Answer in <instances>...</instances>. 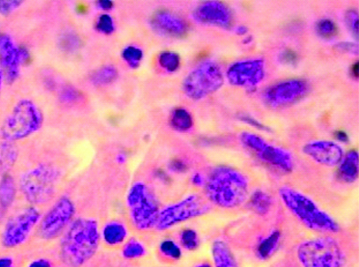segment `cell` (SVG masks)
Returning <instances> with one entry per match:
<instances>
[{"instance_id": "ba28073f", "label": "cell", "mask_w": 359, "mask_h": 267, "mask_svg": "<svg viewBox=\"0 0 359 267\" xmlns=\"http://www.w3.org/2000/svg\"><path fill=\"white\" fill-rule=\"evenodd\" d=\"M210 209L207 201L201 196H188L160 211L155 228L161 231L170 229L180 224L206 214Z\"/></svg>"}, {"instance_id": "d6a6232c", "label": "cell", "mask_w": 359, "mask_h": 267, "mask_svg": "<svg viewBox=\"0 0 359 267\" xmlns=\"http://www.w3.org/2000/svg\"><path fill=\"white\" fill-rule=\"evenodd\" d=\"M59 44L63 50L74 52L79 48L80 40L74 33L67 32L60 37Z\"/></svg>"}, {"instance_id": "ffe728a7", "label": "cell", "mask_w": 359, "mask_h": 267, "mask_svg": "<svg viewBox=\"0 0 359 267\" xmlns=\"http://www.w3.org/2000/svg\"><path fill=\"white\" fill-rule=\"evenodd\" d=\"M339 176L346 183H353L358 176V153L355 150L347 153L340 163Z\"/></svg>"}, {"instance_id": "d590c367", "label": "cell", "mask_w": 359, "mask_h": 267, "mask_svg": "<svg viewBox=\"0 0 359 267\" xmlns=\"http://www.w3.org/2000/svg\"><path fill=\"white\" fill-rule=\"evenodd\" d=\"M97 27L100 32L106 34H111L115 30L114 20L108 15H102L100 17Z\"/></svg>"}, {"instance_id": "2e32d148", "label": "cell", "mask_w": 359, "mask_h": 267, "mask_svg": "<svg viewBox=\"0 0 359 267\" xmlns=\"http://www.w3.org/2000/svg\"><path fill=\"white\" fill-rule=\"evenodd\" d=\"M302 150L316 163L330 167L339 165L344 156L341 146L330 141L312 142L304 146Z\"/></svg>"}, {"instance_id": "836d02e7", "label": "cell", "mask_w": 359, "mask_h": 267, "mask_svg": "<svg viewBox=\"0 0 359 267\" xmlns=\"http://www.w3.org/2000/svg\"><path fill=\"white\" fill-rule=\"evenodd\" d=\"M123 59L132 67L139 65L143 58V52L141 49L129 46L123 51Z\"/></svg>"}, {"instance_id": "1f68e13d", "label": "cell", "mask_w": 359, "mask_h": 267, "mask_svg": "<svg viewBox=\"0 0 359 267\" xmlns=\"http://www.w3.org/2000/svg\"><path fill=\"white\" fill-rule=\"evenodd\" d=\"M316 30L318 34L324 39L333 38L338 32L336 23L332 20L327 18L318 22Z\"/></svg>"}, {"instance_id": "7402d4cb", "label": "cell", "mask_w": 359, "mask_h": 267, "mask_svg": "<svg viewBox=\"0 0 359 267\" xmlns=\"http://www.w3.org/2000/svg\"><path fill=\"white\" fill-rule=\"evenodd\" d=\"M281 233L279 231H273L263 239L257 247V254L262 260L270 259L278 251L280 245Z\"/></svg>"}, {"instance_id": "ac0fdd59", "label": "cell", "mask_w": 359, "mask_h": 267, "mask_svg": "<svg viewBox=\"0 0 359 267\" xmlns=\"http://www.w3.org/2000/svg\"><path fill=\"white\" fill-rule=\"evenodd\" d=\"M151 23L156 30L172 36H181L187 32L184 21L168 11L157 12L154 15Z\"/></svg>"}, {"instance_id": "f1b7e54d", "label": "cell", "mask_w": 359, "mask_h": 267, "mask_svg": "<svg viewBox=\"0 0 359 267\" xmlns=\"http://www.w3.org/2000/svg\"><path fill=\"white\" fill-rule=\"evenodd\" d=\"M181 245L187 251H196L200 246V238L195 230L184 229L180 235Z\"/></svg>"}, {"instance_id": "603a6c76", "label": "cell", "mask_w": 359, "mask_h": 267, "mask_svg": "<svg viewBox=\"0 0 359 267\" xmlns=\"http://www.w3.org/2000/svg\"><path fill=\"white\" fill-rule=\"evenodd\" d=\"M18 151L12 142L0 144V175H5L15 164Z\"/></svg>"}, {"instance_id": "f35d334b", "label": "cell", "mask_w": 359, "mask_h": 267, "mask_svg": "<svg viewBox=\"0 0 359 267\" xmlns=\"http://www.w3.org/2000/svg\"><path fill=\"white\" fill-rule=\"evenodd\" d=\"M238 119L242 122L245 123L248 125H250L256 128H258L261 130L264 131H271V130L266 125H263L260 122H259L255 118L251 117L250 116H248L245 114H240L238 115Z\"/></svg>"}, {"instance_id": "4fadbf2b", "label": "cell", "mask_w": 359, "mask_h": 267, "mask_svg": "<svg viewBox=\"0 0 359 267\" xmlns=\"http://www.w3.org/2000/svg\"><path fill=\"white\" fill-rule=\"evenodd\" d=\"M309 90L305 80L288 79L268 88L263 93V100L271 108H282L301 100Z\"/></svg>"}, {"instance_id": "d6986e66", "label": "cell", "mask_w": 359, "mask_h": 267, "mask_svg": "<svg viewBox=\"0 0 359 267\" xmlns=\"http://www.w3.org/2000/svg\"><path fill=\"white\" fill-rule=\"evenodd\" d=\"M212 254L214 267H238L234 254L223 240L213 242Z\"/></svg>"}, {"instance_id": "9c48e42d", "label": "cell", "mask_w": 359, "mask_h": 267, "mask_svg": "<svg viewBox=\"0 0 359 267\" xmlns=\"http://www.w3.org/2000/svg\"><path fill=\"white\" fill-rule=\"evenodd\" d=\"M57 178L56 170L40 165L22 176L20 189L27 201L33 204L43 203L53 195Z\"/></svg>"}, {"instance_id": "bcb514c9", "label": "cell", "mask_w": 359, "mask_h": 267, "mask_svg": "<svg viewBox=\"0 0 359 267\" xmlns=\"http://www.w3.org/2000/svg\"><path fill=\"white\" fill-rule=\"evenodd\" d=\"M336 137L339 141H340L343 143H347L348 142V135L344 131L339 130V131L337 132Z\"/></svg>"}, {"instance_id": "d4e9b609", "label": "cell", "mask_w": 359, "mask_h": 267, "mask_svg": "<svg viewBox=\"0 0 359 267\" xmlns=\"http://www.w3.org/2000/svg\"><path fill=\"white\" fill-rule=\"evenodd\" d=\"M272 205V199L266 193L257 190L250 199V207L257 214L266 215Z\"/></svg>"}, {"instance_id": "83f0119b", "label": "cell", "mask_w": 359, "mask_h": 267, "mask_svg": "<svg viewBox=\"0 0 359 267\" xmlns=\"http://www.w3.org/2000/svg\"><path fill=\"white\" fill-rule=\"evenodd\" d=\"M122 254L128 260L140 259L146 254V248L140 241L133 238L123 247Z\"/></svg>"}, {"instance_id": "7dc6e473", "label": "cell", "mask_w": 359, "mask_h": 267, "mask_svg": "<svg viewBox=\"0 0 359 267\" xmlns=\"http://www.w3.org/2000/svg\"><path fill=\"white\" fill-rule=\"evenodd\" d=\"M248 29L245 25H240L237 27L236 29V34L238 36H244L248 33Z\"/></svg>"}, {"instance_id": "8992f818", "label": "cell", "mask_w": 359, "mask_h": 267, "mask_svg": "<svg viewBox=\"0 0 359 267\" xmlns=\"http://www.w3.org/2000/svg\"><path fill=\"white\" fill-rule=\"evenodd\" d=\"M127 204L132 222L137 230L144 231L156 227L159 206L156 196L146 184L139 182L131 186Z\"/></svg>"}, {"instance_id": "ab89813d", "label": "cell", "mask_w": 359, "mask_h": 267, "mask_svg": "<svg viewBox=\"0 0 359 267\" xmlns=\"http://www.w3.org/2000/svg\"><path fill=\"white\" fill-rule=\"evenodd\" d=\"M280 61L285 64L294 65L297 61V56L294 51L285 50L281 53Z\"/></svg>"}, {"instance_id": "f546056e", "label": "cell", "mask_w": 359, "mask_h": 267, "mask_svg": "<svg viewBox=\"0 0 359 267\" xmlns=\"http://www.w3.org/2000/svg\"><path fill=\"white\" fill-rule=\"evenodd\" d=\"M172 124L175 128L179 130H187L191 128L193 121L188 111L180 109L174 112Z\"/></svg>"}, {"instance_id": "c3c4849f", "label": "cell", "mask_w": 359, "mask_h": 267, "mask_svg": "<svg viewBox=\"0 0 359 267\" xmlns=\"http://www.w3.org/2000/svg\"><path fill=\"white\" fill-rule=\"evenodd\" d=\"M100 8L103 10H109L113 7L112 2L108 1V0H102L99 3Z\"/></svg>"}, {"instance_id": "8fae6325", "label": "cell", "mask_w": 359, "mask_h": 267, "mask_svg": "<svg viewBox=\"0 0 359 267\" xmlns=\"http://www.w3.org/2000/svg\"><path fill=\"white\" fill-rule=\"evenodd\" d=\"M41 219L40 212L34 207L27 208L7 223L2 235V245L8 249H16L29 238Z\"/></svg>"}, {"instance_id": "30bf717a", "label": "cell", "mask_w": 359, "mask_h": 267, "mask_svg": "<svg viewBox=\"0 0 359 267\" xmlns=\"http://www.w3.org/2000/svg\"><path fill=\"white\" fill-rule=\"evenodd\" d=\"M240 140L245 146L255 152L264 163L286 173L293 170V158L286 149L271 145L260 136L250 132H242Z\"/></svg>"}, {"instance_id": "b9f144b4", "label": "cell", "mask_w": 359, "mask_h": 267, "mask_svg": "<svg viewBox=\"0 0 359 267\" xmlns=\"http://www.w3.org/2000/svg\"><path fill=\"white\" fill-rule=\"evenodd\" d=\"M27 267H53V265L48 259L42 257L33 260Z\"/></svg>"}, {"instance_id": "681fc988", "label": "cell", "mask_w": 359, "mask_h": 267, "mask_svg": "<svg viewBox=\"0 0 359 267\" xmlns=\"http://www.w3.org/2000/svg\"><path fill=\"white\" fill-rule=\"evenodd\" d=\"M192 267H212V266L207 261H203L201 263H198L195 266H193Z\"/></svg>"}, {"instance_id": "74e56055", "label": "cell", "mask_w": 359, "mask_h": 267, "mask_svg": "<svg viewBox=\"0 0 359 267\" xmlns=\"http://www.w3.org/2000/svg\"><path fill=\"white\" fill-rule=\"evenodd\" d=\"M79 97L76 90L71 87L65 88L60 93V100L64 103H72L76 102Z\"/></svg>"}, {"instance_id": "52a82bcc", "label": "cell", "mask_w": 359, "mask_h": 267, "mask_svg": "<svg viewBox=\"0 0 359 267\" xmlns=\"http://www.w3.org/2000/svg\"><path fill=\"white\" fill-rule=\"evenodd\" d=\"M224 84V76L220 67L214 62H205L189 74L182 88L188 97L200 100L219 90Z\"/></svg>"}, {"instance_id": "60d3db41", "label": "cell", "mask_w": 359, "mask_h": 267, "mask_svg": "<svg viewBox=\"0 0 359 267\" xmlns=\"http://www.w3.org/2000/svg\"><path fill=\"white\" fill-rule=\"evenodd\" d=\"M337 49L351 53H357L358 47L356 44L351 42H341L337 45Z\"/></svg>"}, {"instance_id": "7c38bea8", "label": "cell", "mask_w": 359, "mask_h": 267, "mask_svg": "<svg viewBox=\"0 0 359 267\" xmlns=\"http://www.w3.org/2000/svg\"><path fill=\"white\" fill-rule=\"evenodd\" d=\"M75 206L68 198L59 200L46 213L39 227V235L46 241L58 238L71 222Z\"/></svg>"}, {"instance_id": "f6af8a7d", "label": "cell", "mask_w": 359, "mask_h": 267, "mask_svg": "<svg viewBox=\"0 0 359 267\" xmlns=\"http://www.w3.org/2000/svg\"><path fill=\"white\" fill-rule=\"evenodd\" d=\"M205 179L203 176H202L199 173H196V174L192 176V183L194 184L197 186H201L205 185Z\"/></svg>"}, {"instance_id": "cb8c5ba5", "label": "cell", "mask_w": 359, "mask_h": 267, "mask_svg": "<svg viewBox=\"0 0 359 267\" xmlns=\"http://www.w3.org/2000/svg\"><path fill=\"white\" fill-rule=\"evenodd\" d=\"M16 196V185L13 178L5 174L0 181V206L4 210L13 204Z\"/></svg>"}, {"instance_id": "277c9868", "label": "cell", "mask_w": 359, "mask_h": 267, "mask_svg": "<svg viewBox=\"0 0 359 267\" xmlns=\"http://www.w3.org/2000/svg\"><path fill=\"white\" fill-rule=\"evenodd\" d=\"M296 256L299 267H346L348 256L333 237L325 236L300 244Z\"/></svg>"}, {"instance_id": "6da1fadb", "label": "cell", "mask_w": 359, "mask_h": 267, "mask_svg": "<svg viewBox=\"0 0 359 267\" xmlns=\"http://www.w3.org/2000/svg\"><path fill=\"white\" fill-rule=\"evenodd\" d=\"M97 222L93 219L81 218L72 224L65 235L60 247V256L67 267H82L96 254L100 246Z\"/></svg>"}, {"instance_id": "4dcf8cb0", "label": "cell", "mask_w": 359, "mask_h": 267, "mask_svg": "<svg viewBox=\"0 0 359 267\" xmlns=\"http://www.w3.org/2000/svg\"><path fill=\"white\" fill-rule=\"evenodd\" d=\"M158 62L165 70L173 72L178 69L180 65V57L177 53L165 51L161 53Z\"/></svg>"}, {"instance_id": "44dd1931", "label": "cell", "mask_w": 359, "mask_h": 267, "mask_svg": "<svg viewBox=\"0 0 359 267\" xmlns=\"http://www.w3.org/2000/svg\"><path fill=\"white\" fill-rule=\"evenodd\" d=\"M104 242L107 246L116 247L122 245L128 235L126 227L121 222L108 223L103 229Z\"/></svg>"}, {"instance_id": "e0dca14e", "label": "cell", "mask_w": 359, "mask_h": 267, "mask_svg": "<svg viewBox=\"0 0 359 267\" xmlns=\"http://www.w3.org/2000/svg\"><path fill=\"white\" fill-rule=\"evenodd\" d=\"M193 17L201 23L229 29L232 24V15L229 8L224 4L212 1L199 6Z\"/></svg>"}, {"instance_id": "3957f363", "label": "cell", "mask_w": 359, "mask_h": 267, "mask_svg": "<svg viewBox=\"0 0 359 267\" xmlns=\"http://www.w3.org/2000/svg\"><path fill=\"white\" fill-rule=\"evenodd\" d=\"M279 194L287 208L304 226L320 233L339 232V224L305 194L288 186H282Z\"/></svg>"}, {"instance_id": "5bb4252c", "label": "cell", "mask_w": 359, "mask_h": 267, "mask_svg": "<svg viewBox=\"0 0 359 267\" xmlns=\"http://www.w3.org/2000/svg\"><path fill=\"white\" fill-rule=\"evenodd\" d=\"M265 76V64L262 59L238 62L228 69L227 78L231 85L254 88Z\"/></svg>"}, {"instance_id": "7bdbcfd3", "label": "cell", "mask_w": 359, "mask_h": 267, "mask_svg": "<svg viewBox=\"0 0 359 267\" xmlns=\"http://www.w3.org/2000/svg\"><path fill=\"white\" fill-rule=\"evenodd\" d=\"M170 167L175 172H183L186 169V165L180 160H175L171 164Z\"/></svg>"}, {"instance_id": "ee69618b", "label": "cell", "mask_w": 359, "mask_h": 267, "mask_svg": "<svg viewBox=\"0 0 359 267\" xmlns=\"http://www.w3.org/2000/svg\"><path fill=\"white\" fill-rule=\"evenodd\" d=\"M0 267H15L14 260L10 256L0 257Z\"/></svg>"}, {"instance_id": "484cf974", "label": "cell", "mask_w": 359, "mask_h": 267, "mask_svg": "<svg viewBox=\"0 0 359 267\" xmlns=\"http://www.w3.org/2000/svg\"><path fill=\"white\" fill-rule=\"evenodd\" d=\"M118 77V71L114 66H104L95 71L92 76V83L97 86L112 83Z\"/></svg>"}, {"instance_id": "9a60e30c", "label": "cell", "mask_w": 359, "mask_h": 267, "mask_svg": "<svg viewBox=\"0 0 359 267\" xmlns=\"http://www.w3.org/2000/svg\"><path fill=\"white\" fill-rule=\"evenodd\" d=\"M29 58V53L26 48L18 47L10 35L0 34V63L6 71L10 83L19 77L22 64Z\"/></svg>"}, {"instance_id": "816d5d0a", "label": "cell", "mask_w": 359, "mask_h": 267, "mask_svg": "<svg viewBox=\"0 0 359 267\" xmlns=\"http://www.w3.org/2000/svg\"><path fill=\"white\" fill-rule=\"evenodd\" d=\"M4 78V71H2L1 68H0V91H1V89H2Z\"/></svg>"}, {"instance_id": "8d00e7d4", "label": "cell", "mask_w": 359, "mask_h": 267, "mask_svg": "<svg viewBox=\"0 0 359 267\" xmlns=\"http://www.w3.org/2000/svg\"><path fill=\"white\" fill-rule=\"evenodd\" d=\"M358 15L355 11H348L346 13V22L350 31L355 36H358Z\"/></svg>"}, {"instance_id": "5b68a950", "label": "cell", "mask_w": 359, "mask_h": 267, "mask_svg": "<svg viewBox=\"0 0 359 267\" xmlns=\"http://www.w3.org/2000/svg\"><path fill=\"white\" fill-rule=\"evenodd\" d=\"M44 117L39 107L32 100H20L0 128V137L14 142L29 137L43 126Z\"/></svg>"}, {"instance_id": "f907efd6", "label": "cell", "mask_w": 359, "mask_h": 267, "mask_svg": "<svg viewBox=\"0 0 359 267\" xmlns=\"http://www.w3.org/2000/svg\"><path fill=\"white\" fill-rule=\"evenodd\" d=\"M352 73L355 77H358V62L355 63L352 67Z\"/></svg>"}, {"instance_id": "7a4b0ae2", "label": "cell", "mask_w": 359, "mask_h": 267, "mask_svg": "<svg viewBox=\"0 0 359 267\" xmlns=\"http://www.w3.org/2000/svg\"><path fill=\"white\" fill-rule=\"evenodd\" d=\"M205 195L215 205L232 209L240 206L246 200L248 180L240 171L224 165L214 167L205 184Z\"/></svg>"}, {"instance_id": "4316f807", "label": "cell", "mask_w": 359, "mask_h": 267, "mask_svg": "<svg viewBox=\"0 0 359 267\" xmlns=\"http://www.w3.org/2000/svg\"><path fill=\"white\" fill-rule=\"evenodd\" d=\"M159 252L162 257L170 262L180 260L182 252L180 247L171 239H165L159 246Z\"/></svg>"}, {"instance_id": "e575fe53", "label": "cell", "mask_w": 359, "mask_h": 267, "mask_svg": "<svg viewBox=\"0 0 359 267\" xmlns=\"http://www.w3.org/2000/svg\"><path fill=\"white\" fill-rule=\"evenodd\" d=\"M20 0H0V15H9L22 4Z\"/></svg>"}, {"instance_id": "f5cc1de1", "label": "cell", "mask_w": 359, "mask_h": 267, "mask_svg": "<svg viewBox=\"0 0 359 267\" xmlns=\"http://www.w3.org/2000/svg\"><path fill=\"white\" fill-rule=\"evenodd\" d=\"M252 41H253V38H252V36H250L246 37L244 39L243 43L244 44H248V43H250Z\"/></svg>"}]
</instances>
